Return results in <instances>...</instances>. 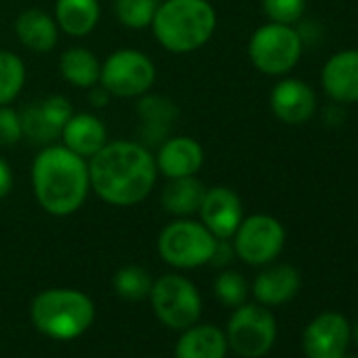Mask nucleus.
<instances>
[{"mask_svg":"<svg viewBox=\"0 0 358 358\" xmlns=\"http://www.w3.org/2000/svg\"><path fill=\"white\" fill-rule=\"evenodd\" d=\"M156 175L154 156L135 141L106 143L89 162L91 188L114 207H133L148 199Z\"/></svg>","mask_w":358,"mask_h":358,"instance_id":"nucleus-1","label":"nucleus"},{"mask_svg":"<svg viewBox=\"0 0 358 358\" xmlns=\"http://www.w3.org/2000/svg\"><path fill=\"white\" fill-rule=\"evenodd\" d=\"M32 188L38 205L57 217L76 213L91 190L87 158L66 145H47L32 164Z\"/></svg>","mask_w":358,"mask_h":358,"instance_id":"nucleus-2","label":"nucleus"},{"mask_svg":"<svg viewBox=\"0 0 358 358\" xmlns=\"http://www.w3.org/2000/svg\"><path fill=\"white\" fill-rule=\"evenodd\" d=\"M215 9L209 0H162L152 30L156 41L171 53H192L215 32Z\"/></svg>","mask_w":358,"mask_h":358,"instance_id":"nucleus-3","label":"nucleus"},{"mask_svg":"<svg viewBox=\"0 0 358 358\" xmlns=\"http://www.w3.org/2000/svg\"><path fill=\"white\" fill-rule=\"evenodd\" d=\"M34 327L47 337L68 341L80 337L95 318L93 301L74 289H49L36 295L30 308Z\"/></svg>","mask_w":358,"mask_h":358,"instance_id":"nucleus-4","label":"nucleus"},{"mask_svg":"<svg viewBox=\"0 0 358 358\" xmlns=\"http://www.w3.org/2000/svg\"><path fill=\"white\" fill-rule=\"evenodd\" d=\"M303 51V41L293 26L270 22L257 28L249 41V57L253 66L268 76L289 74Z\"/></svg>","mask_w":358,"mask_h":358,"instance_id":"nucleus-5","label":"nucleus"},{"mask_svg":"<svg viewBox=\"0 0 358 358\" xmlns=\"http://www.w3.org/2000/svg\"><path fill=\"white\" fill-rule=\"evenodd\" d=\"M217 247V238L203 222L177 220L171 222L158 236L160 257L175 268H199L209 264Z\"/></svg>","mask_w":358,"mask_h":358,"instance_id":"nucleus-6","label":"nucleus"},{"mask_svg":"<svg viewBox=\"0 0 358 358\" xmlns=\"http://www.w3.org/2000/svg\"><path fill=\"white\" fill-rule=\"evenodd\" d=\"M150 301L156 316L171 329L184 331L192 327L203 310L199 289L179 274L160 276L150 291Z\"/></svg>","mask_w":358,"mask_h":358,"instance_id":"nucleus-7","label":"nucleus"},{"mask_svg":"<svg viewBox=\"0 0 358 358\" xmlns=\"http://www.w3.org/2000/svg\"><path fill=\"white\" fill-rule=\"evenodd\" d=\"M156 80V68L148 55L135 49H120L112 53L103 68L99 83L116 97H137L150 91Z\"/></svg>","mask_w":358,"mask_h":358,"instance_id":"nucleus-8","label":"nucleus"},{"mask_svg":"<svg viewBox=\"0 0 358 358\" xmlns=\"http://www.w3.org/2000/svg\"><path fill=\"white\" fill-rule=\"evenodd\" d=\"M226 339L228 345L243 358H259L274 345L276 320L262 306H241L228 322Z\"/></svg>","mask_w":358,"mask_h":358,"instance_id":"nucleus-9","label":"nucleus"},{"mask_svg":"<svg viewBox=\"0 0 358 358\" xmlns=\"http://www.w3.org/2000/svg\"><path fill=\"white\" fill-rule=\"evenodd\" d=\"M285 247V228L276 217L270 215H251L241 222L234 232V251L236 255L251 264L264 266L278 257Z\"/></svg>","mask_w":358,"mask_h":358,"instance_id":"nucleus-10","label":"nucleus"},{"mask_svg":"<svg viewBox=\"0 0 358 358\" xmlns=\"http://www.w3.org/2000/svg\"><path fill=\"white\" fill-rule=\"evenodd\" d=\"M72 106L66 97L53 95L43 101H32L22 116V131L30 143L49 145L55 137L62 135L64 124L72 116Z\"/></svg>","mask_w":358,"mask_h":358,"instance_id":"nucleus-11","label":"nucleus"},{"mask_svg":"<svg viewBox=\"0 0 358 358\" xmlns=\"http://www.w3.org/2000/svg\"><path fill=\"white\" fill-rule=\"evenodd\" d=\"M350 341V324L337 312L316 316L303 331V350L308 358H343Z\"/></svg>","mask_w":358,"mask_h":358,"instance_id":"nucleus-12","label":"nucleus"},{"mask_svg":"<svg viewBox=\"0 0 358 358\" xmlns=\"http://www.w3.org/2000/svg\"><path fill=\"white\" fill-rule=\"evenodd\" d=\"M199 213L205 228L215 238L228 241L234 236V232L243 222V203L232 188L217 186L205 192Z\"/></svg>","mask_w":358,"mask_h":358,"instance_id":"nucleus-13","label":"nucleus"},{"mask_svg":"<svg viewBox=\"0 0 358 358\" xmlns=\"http://www.w3.org/2000/svg\"><path fill=\"white\" fill-rule=\"evenodd\" d=\"M270 106L274 116L285 124H303L316 112V95L308 83L287 78L272 89Z\"/></svg>","mask_w":358,"mask_h":358,"instance_id":"nucleus-14","label":"nucleus"},{"mask_svg":"<svg viewBox=\"0 0 358 358\" xmlns=\"http://www.w3.org/2000/svg\"><path fill=\"white\" fill-rule=\"evenodd\" d=\"M320 83L324 93L337 103L358 101V49L335 53L322 68Z\"/></svg>","mask_w":358,"mask_h":358,"instance_id":"nucleus-15","label":"nucleus"},{"mask_svg":"<svg viewBox=\"0 0 358 358\" xmlns=\"http://www.w3.org/2000/svg\"><path fill=\"white\" fill-rule=\"evenodd\" d=\"M205 150L192 137H171L156 154V169L166 179L192 177L203 169Z\"/></svg>","mask_w":358,"mask_h":358,"instance_id":"nucleus-16","label":"nucleus"},{"mask_svg":"<svg viewBox=\"0 0 358 358\" xmlns=\"http://www.w3.org/2000/svg\"><path fill=\"white\" fill-rule=\"evenodd\" d=\"M59 137L64 139V145L68 150H72L74 154L83 158L95 156L108 143V131L103 122L97 116L87 114V112L72 114L70 120L64 124Z\"/></svg>","mask_w":358,"mask_h":358,"instance_id":"nucleus-17","label":"nucleus"},{"mask_svg":"<svg viewBox=\"0 0 358 358\" xmlns=\"http://www.w3.org/2000/svg\"><path fill=\"white\" fill-rule=\"evenodd\" d=\"M299 285H301L299 272L293 266L280 264V266H272L264 270L255 278L253 293L257 301L266 306H280L295 297V293L299 291Z\"/></svg>","mask_w":358,"mask_h":358,"instance_id":"nucleus-18","label":"nucleus"},{"mask_svg":"<svg viewBox=\"0 0 358 358\" xmlns=\"http://www.w3.org/2000/svg\"><path fill=\"white\" fill-rule=\"evenodd\" d=\"M228 339L215 324H201L184 329L179 337L175 356L177 358H226Z\"/></svg>","mask_w":358,"mask_h":358,"instance_id":"nucleus-19","label":"nucleus"},{"mask_svg":"<svg viewBox=\"0 0 358 358\" xmlns=\"http://www.w3.org/2000/svg\"><path fill=\"white\" fill-rule=\"evenodd\" d=\"M17 38L24 47L34 53H49L57 45V24L55 20L38 9H30L20 15L15 24Z\"/></svg>","mask_w":358,"mask_h":358,"instance_id":"nucleus-20","label":"nucleus"},{"mask_svg":"<svg viewBox=\"0 0 358 358\" xmlns=\"http://www.w3.org/2000/svg\"><path fill=\"white\" fill-rule=\"evenodd\" d=\"M205 184L201 179L192 177H177L164 186L162 190V207L173 215H192L199 213L201 203L205 199Z\"/></svg>","mask_w":358,"mask_h":358,"instance_id":"nucleus-21","label":"nucleus"},{"mask_svg":"<svg viewBox=\"0 0 358 358\" xmlns=\"http://www.w3.org/2000/svg\"><path fill=\"white\" fill-rule=\"evenodd\" d=\"M101 9L97 0H57L55 22L70 36H87L99 22Z\"/></svg>","mask_w":358,"mask_h":358,"instance_id":"nucleus-22","label":"nucleus"},{"mask_svg":"<svg viewBox=\"0 0 358 358\" xmlns=\"http://www.w3.org/2000/svg\"><path fill=\"white\" fill-rule=\"evenodd\" d=\"M59 70H62L64 80L80 89L95 87L101 76L99 59L89 49H83V47L68 49L59 59Z\"/></svg>","mask_w":358,"mask_h":358,"instance_id":"nucleus-23","label":"nucleus"},{"mask_svg":"<svg viewBox=\"0 0 358 358\" xmlns=\"http://www.w3.org/2000/svg\"><path fill=\"white\" fill-rule=\"evenodd\" d=\"M26 66L20 55L0 51V106H9L24 89Z\"/></svg>","mask_w":358,"mask_h":358,"instance_id":"nucleus-24","label":"nucleus"},{"mask_svg":"<svg viewBox=\"0 0 358 358\" xmlns=\"http://www.w3.org/2000/svg\"><path fill=\"white\" fill-rule=\"evenodd\" d=\"M152 276L141 266H124L114 274V291L127 301H141L150 297L152 291Z\"/></svg>","mask_w":358,"mask_h":358,"instance_id":"nucleus-25","label":"nucleus"},{"mask_svg":"<svg viewBox=\"0 0 358 358\" xmlns=\"http://www.w3.org/2000/svg\"><path fill=\"white\" fill-rule=\"evenodd\" d=\"M162 0H116L114 13L118 22L127 28L141 30L152 26V20Z\"/></svg>","mask_w":358,"mask_h":358,"instance_id":"nucleus-26","label":"nucleus"},{"mask_svg":"<svg viewBox=\"0 0 358 358\" xmlns=\"http://www.w3.org/2000/svg\"><path fill=\"white\" fill-rule=\"evenodd\" d=\"M215 297L226 303V306H243L245 297H247V280L243 278V274L238 272H222L217 278H215Z\"/></svg>","mask_w":358,"mask_h":358,"instance_id":"nucleus-27","label":"nucleus"},{"mask_svg":"<svg viewBox=\"0 0 358 358\" xmlns=\"http://www.w3.org/2000/svg\"><path fill=\"white\" fill-rule=\"evenodd\" d=\"M262 5L270 22L287 26L297 24L306 11V0H262Z\"/></svg>","mask_w":358,"mask_h":358,"instance_id":"nucleus-28","label":"nucleus"},{"mask_svg":"<svg viewBox=\"0 0 358 358\" xmlns=\"http://www.w3.org/2000/svg\"><path fill=\"white\" fill-rule=\"evenodd\" d=\"M22 137V116L9 106H0V145H15Z\"/></svg>","mask_w":358,"mask_h":358,"instance_id":"nucleus-29","label":"nucleus"},{"mask_svg":"<svg viewBox=\"0 0 358 358\" xmlns=\"http://www.w3.org/2000/svg\"><path fill=\"white\" fill-rule=\"evenodd\" d=\"M13 188V173L5 158H0V199H5Z\"/></svg>","mask_w":358,"mask_h":358,"instance_id":"nucleus-30","label":"nucleus"},{"mask_svg":"<svg viewBox=\"0 0 358 358\" xmlns=\"http://www.w3.org/2000/svg\"><path fill=\"white\" fill-rule=\"evenodd\" d=\"M354 335H356V341H358V324H356V329H354Z\"/></svg>","mask_w":358,"mask_h":358,"instance_id":"nucleus-31","label":"nucleus"},{"mask_svg":"<svg viewBox=\"0 0 358 358\" xmlns=\"http://www.w3.org/2000/svg\"><path fill=\"white\" fill-rule=\"evenodd\" d=\"M343 358H345V356H343ZM352 358H356V356H352Z\"/></svg>","mask_w":358,"mask_h":358,"instance_id":"nucleus-32","label":"nucleus"}]
</instances>
